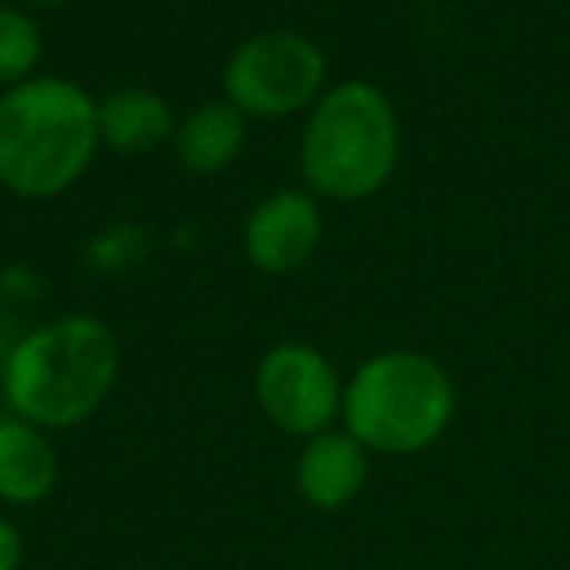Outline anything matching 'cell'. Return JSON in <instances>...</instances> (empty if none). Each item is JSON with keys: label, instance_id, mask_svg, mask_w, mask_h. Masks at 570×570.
I'll return each instance as SVG.
<instances>
[{"label": "cell", "instance_id": "1", "mask_svg": "<svg viewBox=\"0 0 570 570\" xmlns=\"http://www.w3.org/2000/svg\"><path fill=\"white\" fill-rule=\"evenodd\" d=\"M121 372L118 336L87 313L43 321L17 341L4 372V411L48 434L75 430L102 411Z\"/></svg>", "mask_w": 570, "mask_h": 570}, {"label": "cell", "instance_id": "9", "mask_svg": "<svg viewBox=\"0 0 570 570\" xmlns=\"http://www.w3.org/2000/svg\"><path fill=\"white\" fill-rule=\"evenodd\" d=\"M59 450L51 434L12 411H0V504L32 508L56 492Z\"/></svg>", "mask_w": 570, "mask_h": 570}, {"label": "cell", "instance_id": "11", "mask_svg": "<svg viewBox=\"0 0 570 570\" xmlns=\"http://www.w3.org/2000/svg\"><path fill=\"white\" fill-rule=\"evenodd\" d=\"M246 145V114L230 102H207L176 126L173 149L188 173H223Z\"/></svg>", "mask_w": 570, "mask_h": 570}, {"label": "cell", "instance_id": "12", "mask_svg": "<svg viewBox=\"0 0 570 570\" xmlns=\"http://www.w3.org/2000/svg\"><path fill=\"white\" fill-rule=\"evenodd\" d=\"M43 59L40 24L17 4H0V90L32 79Z\"/></svg>", "mask_w": 570, "mask_h": 570}, {"label": "cell", "instance_id": "4", "mask_svg": "<svg viewBox=\"0 0 570 570\" xmlns=\"http://www.w3.org/2000/svg\"><path fill=\"white\" fill-rule=\"evenodd\" d=\"M453 380L434 356L380 352L344 383V430L372 453L411 458L438 442L453 422Z\"/></svg>", "mask_w": 570, "mask_h": 570}, {"label": "cell", "instance_id": "2", "mask_svg": "<svg viewBox=\"0 0 570 570\" xmlns=\"http://www.w3.org/2000/svg\"><path fill=\"white\" fill-rule=\"evenodd\" d=\"M98 145V102L75 79L32 75L0 90V188L12 196H63L82 180Z\"/></svg>", "mask_w": 570, "mask_h": 570}, {"label": "cell", "instance_id": "13", "mask_svg": "<svg viewBox=\"0 0 570 570\" xmlns=\"http://www.w3.org/2000/svg\"><path fill=\"white\" fill-rule=\"evenodd\" d=\"M20 562H24V535L9 515H0V570H20Z\"/></svg>", "mask_w": 570, "mask_h": 570}, {"label": "cell", "instance_id": "3", "mask_svg": "<svg viewBox=\"0 0 570 570\" xmlns=\"http://www.w3.org/2000/svg\"><path fill=\"white\" fill-rule=\"evenodd\" d=\"M399 165V114L375 82L328 87L302 134V176L313 196L356 204L387 188Z\"/></svg>", "mask_w": 570, "mask_h": 570}, {"label": "cell", "instance_id": "6", "mask_svg": "<svg viewBox=\"0 0 570 570\" xmlns=\"http://www.w3.org/2000/svg\"><path fill=\"white\" fill-rule=\"evenodd\" d=\"M254 395L269 426L302 442L333 430L344 411V383L333 360L309 344L269 348L254 372Z\"/></svg>", "mask_w": 570, "mask_h": 570}, {"label": "cell", "instance_id": "15", "mask_svg": "<svg viewBox=\"0 0 570 570\" xmlns=\"http://www.w3.org/2000/svg\"><path fill=\"white\" fill-rule=\"evenodd\" d=\"M24 4H32V9H63L71 0H24Z\"/></svg>", "mask_w": 570, "mask_h": 570}, {"label": "cell", "instance_id": "14", "mask_svg": "<svg viewBox=\"0 0 570 570\" xmlns=\"http://www.w3.org/2000/svg\"><path fill=\"white\" fill-rule=\"evenodd\" d=\"M24 336V328L12 325V317H0V403H4V372H9V356L17 348V341Z\"/></svg>", "mask_w": 570, "mask_h": 570}, {"label": "cell", "instance_id": "7", "mask_svg": "<svg viewBox=\"0 0 570 570\" xmlns=\"http://www.w3.org/2000/svg\"><path fill=\"white\" fill-rule=\"evenodd\" d=\"M325 219L313 191L285 188L266 196L243 227V250L262 274H294L317 254Z\"/></svg>", "mask_w": 570, "mask_h": 570}, {"label": "cell", "instance_id": "10", "mask_svg": "<svg viewBox=\"0 0 570 570\" xmlns=\"http://www.w3.org/2000/svg\"><path fill=\"white\" fill-rule=\"evenodd\" d=\"M176 126L173 106L145 87H121L98 102V141L121 157H141L157 145L173 141Z\"/></svg>", "mask_w": 570, "mask_h": 570}, {"label": "cell", "instance_id": "8", "mask_svg": "<svg viewBox=\"0 0 570 570\" xmlns=\"http://www.w3.org/2000/svg\"><path fill=\"white\" fill-rule=\"evenodd\" d=\"M367 473H372V450L356 434L333 426L302 445L294 484L305 504L321 508V512H336L364 492Z\"/></svg>", "mask_w": 570, "mask_h": 570}, {"label": "cell", "instance_id": "5", "mask_svg": "<svg viewBox=\"0 0 570 570\" xmlns=\"http://www.w3.org/2000/svg\"><path fill=\"white\" fill-rule=\"evenodd\" d=\"M328 59L309 36L269 28L230 51L223 67V90L246 118H289L325 95Z\"/></svg>", "mask_w": 570, "mask_h": 570}]
</instances>
